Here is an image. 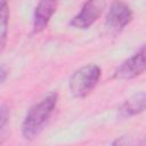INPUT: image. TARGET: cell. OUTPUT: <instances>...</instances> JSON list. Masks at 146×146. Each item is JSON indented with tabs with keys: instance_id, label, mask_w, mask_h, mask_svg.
<instances>
[{
	"instance_id": "obj_8",
	"label": "cell",
	"mask_w": 146,
	"mask_h": 146,
	"mask_svg": "<svg viewBox=\"0 0 146 146\" xmlns=\"http://www.w3.org/2000/svg\"><path fill=\"white\" fill-rule=\"evenodd\" d=\"M8 7L7 2L2 0L1 3V48L5 47V41H6V34H7V24H8Z\"/></svg>"
},
{
	"instance_id": "obj_3",
	"label": "cell",
	"mask_w": 146,
	"mask_h": 146,
	"mask_svg": "<svg viewBox=\"0 0 146 146\" xmlns=\"http://www.w3.org/2000/svg\"><path fill=\"white\" fill-rule=\"evenodd\" d=\"M146 71V46H143L136 54L124 60L114 72V78L119 80H129L140 75Z\"/></svg>"
},
{
	"instance_id": "obj_6",
	"label": "cell",
	"mask_w": 146,
	"mask_h": 146,
	"mask_svg": "<svg viewBox=\"0 0 146 146\" xmlns=\"http://www.w3.org/2000/svg\"><path fill=\"white\" fill-rule=\"evenodd\" d=\"M58 0H39L33 16V30L35 33L43 31L51 16L56 11Z\"/></svg>"
},
{
	"instance_id": "obj_7",
	"label": "cell",
	"mask_w": 146,
	"mask_h": 146,
	"mask_svg": "<svg viewBox=\"0 0 146 146\" xmlns=\"http://www.w3.org/2000/svg\"><path fill=\"white\" fill-rule=\"evenodd\" d=\"M146 110V92H139L127 99L120 107L121 116H132Z\"/></svg>"
},
{
	"instance_id": "obj_2",
	"label": "cell",
	"mask_w": 146,
	"mask_h": 146,
	"mask_svg": "<svg viewBox=\"0 0 146 146\" xmlns=\"http://www.w3.org/2000/svg\"><path fill=\"white\" fill-rule=\"evenodd\" d=\"M100 73V68L95 64L86 65L75 71L68 82L71 94L78 98L86 97L96 87Z\"/></svg>"
},
{
	"instance_id": "obj_1",
	"label": "cell",
	"mask_w": 146,
	"mask_h": 146,
	"mask_svg": "<svg viewBox=\"0 0 146 146\" xmlns=\"http://www.w3.org/2000/svg\"><path fill=\"white\" fill-rule=\"evenodd\" d=\"M57 94H50L29 110L22 124V135L25 139H33L42 131L57 105Z\"/></svg>"
},
{
	"instance_id": "obj_4",
	"label": "cell",
	"mask_w": 146,
	"mask_h": 146,
	"mask_svg": "<svg viewBox=\"0 0 146 146\" xmlns=\"http://www.w3.org/2000/svg\"><path fill=\"white\" fill-rule=\"evenodd\" d=\"M132 19V11L130 7L122 1H114L106 15L105 25L106 27L113 32L117 33L122 31Z\"/></svg>"
},
{
	"instance_id": "obj_10",
	"label": "cell",
	"mask_w": 146,
	"mask_h": 146,
	"mask_svg": "<svg viewBox=\"0 0 146 146\" xmlns=\"http://www.w3.org/2000/svg\"><path fill=\"white\" fill-rule=\"evenodd\" d=\"M5 78H6V71H5V67L2 66L1 67V83L5 82Z\"/></svg>"
},
{
	"instance_id": "obj_5",
	"label": "cell",
	"mask_w": 146,
	"mask_h": 146,
	"mask_svg": "<svg viewBox=\"0 0 146 146\" xmlns=\"http://www.w3.org/2000/svg\"><path fill=\"white\" fill-rule=\"evenodd\" d=\"M105 5V0H87L79 14L71 21V25L75 29H88L102 15Z\"/></svg>"
},
{
	"instance_id": "obj_9",
	"label": "cell",
	"mask_w": 146,
	"mask_h": 146,
	"mask_svg": "<svg viewBox=\"0 0 146 146\" xmlns=\"http://www.w3.org/2000/svg\"><path fill=\"white\" fill-rule=\"evenodd\" d=\"M6 121H7V110H6V106L2 105V106H1V123H0L1 129L5 127Z\"/></svg>"
}]
</instances>
